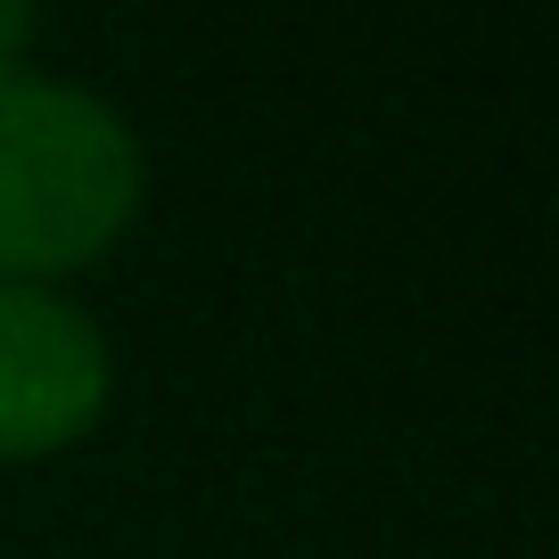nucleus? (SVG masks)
I'll return each mask as SVG.
<instances>
[{
    "label": "nucleus",
    "mask_w": 559,
    "mask_h": 559,
    "mask_svg": "<svg viewBox=\"0 0 559 559\" xmlns=\"http://www.w3.org/2000/svg\"><path fill=\"white\" fill-rule=\"evenodd\" d=\"M148 190L140 132L116 99L74 74H0V280H41L99 263Z\"/></svg>",
    "instance_id": "nucleus-1"
},
{
    "label": "nucleus",
    "mask_w": 559,
    "mask_h": 559,
    "mask_svg": "<svg viewBox=\"0 0 559 559\" xmlns=\"http://www.w3.org/2000/svg\"><path fill=\"white\" fill-rule=\"evenodd\" d=\"M116 346L99 313L41 280H0V461H34L99 428Z\"/></svg>",
    "instance_id": "nucleus-2"
},
{
    "label": "nucleus",
    "mask_w": 559,
    "mask_h": 559,
    "mask_svg": "<svg viewBox=\"0 0 559 559\" xmlns=\"http://www.w3.org/2000/svg\"><path fill=\"white\" fill-rule=\"evenodd\" d=\"M41 34V17L25 9V0H0V74H17L25 67V41Z\"/></svg>",
    "instance_id": "nucleus-3"
}]
</instances>
